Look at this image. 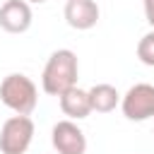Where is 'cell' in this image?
I'll use <instances>...</instances> for the list:
<instances>
[{"instance_id": "6da1fadb", "label": "cell", "mask_w": 154, "mask_h": 154, "mask_svg": "<svg viewBox=\"0 0 154 154\" xmlns=\"http://www.w3.org/2000/svg\"><path fill=\"white\" fill-rule=\"evenodd\" d=\"M77 77H79V63H77L75 51L58 48V51L51 53V58L43 65L41 87H43L46 94L60 96L63 91H67L77 84Z\"/></svg>"}, {"instance_id": "8992f818", "label": "cell", "mask_w": 154, "mask_h": 154, "mask_svg": "<svg viewBox=\"0 0 154 154\" xmlns=\"http://www.w3.org/2000/svg\"><path fill=\"white\" fill-rule=\"evenodd\" d=\"M31 2L26 0H5L0 5V29L7 34H24L31 26Z\"/></svg>"}, {"instance_id": "8fae6325", "label": "cell", "mask_w": 154, "mask_h": 154, "mask_svg": "<svg viewBox=\"0 0 154 154\" xmlns=\"http://www.w3.org/2000/svg\"><path fill=\"white\" fill-rule=\"evenodd\" d=\"M142 5H144V17H147V22L154 26V0H142Z\"/></svg>"}, {"instance_id": "ba28073f", "label": "cell", "mask_w": 154, "mask_h": 154, "mask_svg": "<svg viewBox=\"0 0 154 154\" xmlns=\"http://www.w3.org/2000/svg\"><path fill=\"white\" fill-rule=\"evenodd\" d=\"M58 99H60V108H63V113H65L70 120H82V118H87V116L91 113L89 91L79 89L77 84H75L72 89L63 91Z\"/></svg>"}, {"instance_id": "277c9868", "label": "cell", "mask_w": 154, "mask_h": 154, "mask_svg": "<svg viewBox=\"0 0 154 154\" xmlns=\"http://www.w3.org/2000/svg\"><path fill=\"white\" fill-rule=\"evenodd\" d=\"M120 111L128 120H135V123L154 118V84H147V82L132 84L120 96Z\"/></svg>"}, {"instance_id": "3957f363", "label": "cell", "mask_w": 154, "mask_h": 154, "mask_svg": "<svg viewBox=\"0 0 154 154\" xmlns=\"http://www.w3.org/2000/svg\"><path fill=\"white\" fill-rule=\"evenodd\" d=\"M34 140V120L29 116L14 113L0 128V152L2 154H24Z\"/></svg>"}, {"instance_id": "7a4b0ae2", "label": "cell", "mask_w": 154, "mask_h": 154, "mask_svg": "<svg viewBox=\"0 0 154 154\" xmlns=\"http://www.w3.org/2000/svg\"><path fill=\"white\" fill-rule=\"evenodd\" d=\"M0 101L10 111L29 116L36 108V103H38V89H36V84L26 75L12 72V75H7L0 82Z\"/></svg>"}, {"instance_id": "9c48e42d", "label": "cell", "mask_w": 154, "mask_h": 154, "mask_svg": "<svg viewBox=\"0 0 154 154\" xmlns=\"http://www.w3.org/2000/svg\"><path fill=\"white\" fill-rule=\"evenodd\" d=\"M87 91H89L91 111H96V113H111L120 103V94L113 84H94Z\"/></svg>"}, {"instance_id": "5b68a950", "label": "cell", "mask_w": 154, "mask_h": 154, "mask_svg": "<svg viewBox=\"0 0 154 154\" xmlns=\"http://www.w3.org/2000/svg\"><path fill=\"white\" fill-rule=\"evenodd\" d=\"M51 142L58 154H84L87 152V137L82 128L75 120H58L51 130Z\"/></svg>"}, {"instance_id": "7c38bea8", "label": "cell", "mask_w": 154, "mask_h": 154, "mask_svg": "<svg viewBox=\"0 0 154 154\" xmlns=\"http://www.w3.org/2000/svg\"><path fill=\"white\" fill-rule=\"evenodd\" d=\"M26 2H46V0H26Z\"/></svg>"}, {"instance_id": "52a82bcc", "label": "cell", "mask_w": 154, "mask_h": 154, "mask_svg": "<svg viewBox=\"0 0 154 154\" xmlns=\"http://www.w3.org/2000/svg\"><path fill=\"white\" fill-rule=\"evenodd\" d=\"M63 14L72 29L87 31V29L96 26V22H99V5L94 0H65Z\"/></svg>"}, {"instance_id": "30bf717a", "label": "cell", "mask_w": 154, "mask_h": 154, "mask_svg": "<svg viewBox=\"0 0 154 154\" xmlns=\"http://www.w3.org/2000/svg\"><path fill=\"white\" fill-rule=\"evenodd\" d=\"M137 58H140V63L154 67V31H149V34H144L140 38V43H137Z\"/></svg>"}]
</instances>
